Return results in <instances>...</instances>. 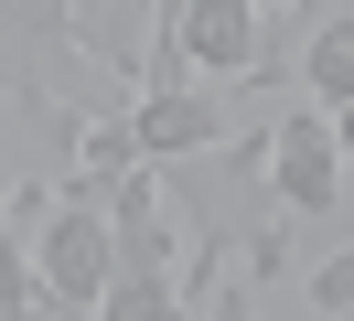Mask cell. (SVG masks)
Masks as SVG:
<instances>
[{
  "mask_svg": "<svg viewBox=\"0 0 354 321\" xmlns=\"http://www.w3.org/2000/svg\"><path fill=\"white\" fill-rule=\"evenodd\" d=\"M0 204H11V171H0Z\"/></svg>",
  "mask_w": 354,
  "mask_h": 321,
  "instance_id": "obj_10",
  "label": "cell"
},
{
  "mask_svg": "<svg viewBox=\"0 0 354 321\" xmlns=\"http://www.w3.org/2000/svg\"><path fill=\"white\" fill-rule=\"evenodd\" d=\"M75 43H86L118 86H140V54H151V0H75Z\"/></svg>",
  "mask_w": 354,
  "mask_h": 321,
  "instance_id": "obj_5",
  "label": "cell"
},
{
  "mask_svg": "<svg viewBox=\"0 0 354 321\" xmlns=\"http://www.w3.org/2000/svg\"><path fill=\"white\" fill-rule=\"evenodd\" d=\"M225 128H236V86H225V75L129 86V139H140V161H183V150H215Z\"/></svg>",
  "mask_w": 354,
  "mask_h": 321,
  "instance_id": "obj_2",
  "label": "cell"
},
{
  "mask_svg": "<svg viewBox=\"0 0 354 321\" xmlns=\"http://www.w3.org/2000/svg\"><path fill=\"white\" fill-rule=\"evenodd\" d=\"M44 311V268H32V246L11 235V204H0V321Z\"/></svg>",
  "mask_w": 354,
  "mask_h": 321,
  "instance_id": "obj_7",
  "label": "cell"
},
{
  "mask_svg": "<svg viewBox=\"0 0 354 321\" xmlns=\"http://www.w3.org/2000/svg\"><path fill=\"white\" fill-rule=\"evenodd\" d=\"M268 182H279L290 214H344V139H333L322 97L279 107V128H268Z\"/></svg>",
  "mask_w": 354,
  "mask_h": 321,
  "instance_id": "obj_3",
  "label": "cell"
},
{
  "mask_svg": "<svg viewBox=\"0 0 354 321\" xmlns=\"http://www.w3.org/2000/svg\"><path fill=\"white\" fill-rule=\"evenodd\" d=\"M301 300H311V311H354V246L333 257V268H311V289H301Z\"/></svg>",
  "mask_w": 354,
  "mask_h": 321,
  "instance_id": "obj_8",
  "label": "cell"
},
{
  "mask_svg": "<svg viewBox=\"0 0 354 321\" xmlns=\"http://www.w3.org/2000/svg\"><path fill=\"white\" fill-rule=\"evenodd\" d=\"M183 64H194V75H279V43H268V0H194V11H183Z\"/></svg>",
  "mask_w": 354,
  "mask_h": 321,
  "instance_id": "obj_4",
  "label": "cell"
},
{
  "mask_svg": "<svg viewBox=\"0 0 354 321\" xmlns=\"http://www.w3.org/2000/svg\"><path fill=\"white\" fill-rule=\"evenodd\" d=\"M32 268H44V311H75V321H86L97 300H108V268H118L108 204L65 182V193H54V214H44V235H32Z\"/></svg>",
  "mask_w": 354,
  "mask_h": 321,
  "instance_id": "obj_1",
  "label": "cell"
},
{
  "mask_svg": "<svg viewBox=\"0 0 354 321\" xmlns=\"http://www.w3.org/2000/svg\"><path fill=\"white\" fill-rule=\"evenodd\" d=\"M268 11H290V0H268Z\"/></svg>",
  "mask_w": 354,
  "mask_h": 321,
  "instance_id": "obj_11",
  "label": "cell"
},
{
  "mask_svg": "<svg viewBox=\"0 0 354 321\" xmlns=\"http://www.w3.org/2000/svg\"><path fill=\"white\" fill-rule=\"evenodd\" d=\"M301 86H311L322 107L354 97V11H322V21H311V43H301Z\"/></svg>",
  "mask_w": 354,
  "mask_h": 321,
  "instance_id": "obj_6",
  "label": "cell"
},
{
  "mask_svg": "<svg viewBox=\"0 0 354 321\" xmlns=\"http://www.w3.org/2000/svg\"><path fill=\"white\" fill-rule=\"evenodd\" d=\"M333 139H344V193H354V97L333 107Z\"/></svg>",
  "mask_w": 354,
  "mask_h": 321,
  "instance_id": "obj_9",
  "label": "cell"
}]
</instances>
